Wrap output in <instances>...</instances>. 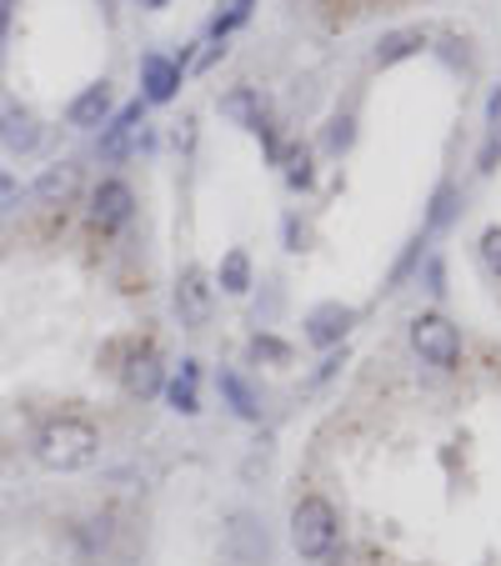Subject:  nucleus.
<instances>
[{"instance_id":"nucleus-13","label":"nucleus","mask_w":501,"mask_h":566,"mask_svg":"<svg viewBox=\"0 0 501 566\" xmlns=\"http://www.w3.org/2000/svg\"><path fill=\"white\" fill-rule=\"evenodd\" d=\"M81 190V165H71V161H60V165H46L36 176V186H31V196L36 201H46V206H66Z\"/></svg>"},{"instance_id":"nucleus-3","label":"nucleus","mask_w":501,"mask_h":566,"mask_svg":"<svg viewBox=\"0 0 501 566\" xmlns=\"http://www.w3.org/2000/svg\"><path fill=\"white\" fill-rule=\"evenodd\" d=\"M411 351H417L427 366H436V371H452V366L462 361V331H456L446 316L427 311V316L411 321Z\"/></svg>"},{"instance_id":"nucleus-25","label":"nucleus","mask_w":501,"mask_h":566,"mask_svg":"<svg viewBox=\"0 0 501 566\" xmlns=\"http://www.w3.org/2000/svg\"><path fill=\"white\" fill-rule=\"evenodd\" d=\"M15 196H21V181H15L11 171H0V206H11Z\"/></svg>"},{"instance_id":"nucleus-4","label":"nucleus","mask_w":501,"mask_h":566,"mask_svg":"<svg viewBox=\"0 0 501 566\" xmlns=\"http://www.w3.org/2000/svg\"><path fill=\"white\" fill-rule=\"evenodd\" d=\"M226 556L236 566H266L271 562V536H266V527L256 517H250V511H236V517H231V527H226Z\"/></svg>"},{"instance_id":"nucleus-21","label":"nucleus","mask_w":501,"mask_h":566,"mask_svg":"<svg viewBox=\"0 0 501 566\" xmlns=\"http://www.w3.org/2000/svg\"><path fill=\"white\" fill-rule=\"evenodd\" d=\"M481 256H487V266L501 276V226H487V231H481Z\"/></svg>"},{"instance_id":"nucleus-14","label":"nucleus","mask_w":501,"mask_h":566,"mask_svg":"<svg viewBox=\"0 0 501 566\" xmlns=\"http://www.w3.org/2000/svg\"><path fill=\"white\" fill-rule=\"evenodd\" d=\"M221 116L241 130H261L266 126V101L256 85H236V91L221 95Z\"/></svg>"},{"instance_id":"nucleus-20","label":"nucleus","mask_w":501,"mask_h":566,"mask_svg":"<svg viewBox=\"0 0 501 566\" xmlns=\"http://www.w3.org/2000/svg\"><path fill=\"white\" fill-rule=\"evenodd\" d=\"M250 356H256V361H281V366H287L291 361V346L276 342V336H256V342H250Z\"/></svg>"},{"instance_id":"nucleus-9","label":"nucleus","mask_w":501,"mask_h":566,"mask_svg":"<svg viewBox=\"0 0 501 566\" xmlns=\"http://www.w3.org/2000/svg\"><path fill=\"white\" fill-rule=\"evenodd\" d=\"M351 321H357V311H351V307H341V301H326V307H316L306 316V342L322 346V351H331L336 342H347Z\"/></svg>"},{"instance_id":"nucleus-24","label":"nucleus","mask_w":501,"mask_h":566,"mask_svg":"<svg viewBox=\"0 0 501 566\" xmlns=\"http://www.w3.org/2000/svg\"><path fill=\"white\" fill-rule=\"evenodd\" d=\"M446 211H452V186L436 190V206H431V226H442V221H446Z\"/></svg>"},{"instance_id":"nucleus-6","label":"nucleus","mask_w":501,"mask_h":566,"mask_svg":"<svg viewBox=\"0 0 501 566\" xmlns=\"http://www.w3.org/2000/svg\"><path fill=\"white\" fill-rule=\"evenodd\" d=\"M136 216V196L126 181L106 176L96 190H91V221L101 226V231H116V226H126Z\"/></svg>"},{"instance_id":"nucleus-11","label":"nucleus","mask_w":501,"mask_h":566,"mask_svg":"<svg viewBox=\"0 0 501 566\" xmlns=\"http://www.w3.org/2000/svg\"><path fill=\"white\" fill-rule=\"evenodd\" d=\"M120 386H126V396H136V402H151L155 391L166 386V377H161V361H155L151 346L126 356V366H120Z\"/></svg>"},{"instance_id":"nucleus-27","label":"nucleus","mask_w":501,"mask_h":566,"mask_svg":"<svg viewBox=\"0 0 501 566\" xmlns=\"http://www.w3.org/2000/svg\"><path fill=\"white\" fill-rule=\"evenodd\" d=\"M11 5H15V0H0V41L11 36Z\"/></svg>"},{"instance_id":"nucleus-19","label":"nucleus","mask_w":501,"mask_h":566,"mask_svg":"<svg viewBox=\"0 0 501 566\" xmlns=\"http://www.w3.org/2000/svg\"><path fill=\"white\" fill-rule=\"evenodd\" d=\"M287 181L291 186H311V146H291L287 151Z\"/></svg>"},{"instance_id":"nucleus-16","label":"nucleus","mask_w":501,"mask_h":566,"mask_svg":"<svg viewBox=\"0 0 501 566\" xmlns=\"http://www.w3.org/2000/svg\"><path fill=\"white\" fill-rule=\"evenodd\" d=\"M221 396H226V406L241 416V421H261V396L250 391L246 377H236V371H221Z\"/></svg>"},{"instance_id":"nucleus-2","label":"nucleus","mask_w":501,"mask_h":566,"mask_svg":"<svg viewBox=\"0 0 501 566\" xmlns=\"http://www.w3.org/2000/svg\"><path fill=\"white\" fill-rule=\"evenodd\" d=\"M336 536H341V521H336V507L326 496H301L296 507H291V546H296L301 562H322L331 556Z\"/></svg>"},{"instance_id":"nucleus-12","label":"nucleus","mask_w":501,"mask_h":566,"mask_svg":"<svg viewBox=\"0 0 501 566\" xmlns=\"http://www.w3.org/2000/svg\"><path fill=\"white\" fill-rule=\"evenodd\" d=\"M110 111H116V95H110L106 81H96V85H85V91L71 101L66 120H71L75 130H96V126H106V120H110Z\"/></svg>"},{"instance_id":"nucleus-17","label":"nucleus","mask_w":501,"mask_h":566,"mask_svg":"<svg viewBox=\"0 0 501 566\" xmlns=\"http://www.w3.org/2000/svg\"><path fill=\"white\" fill-rule=\"evenodd\" d=\"M215 281H221V291L246 296L250 291V256H246V251H226V256H221V272H215Z\"/></svg>"},{"instance_id":"nucleus-22","label":"nucleus","mask_w":501,"mask_h":566,"mask_svg":"<svg viewBox=\"0 0 501 566\" xmlns=\"http://www.w3.org/2000/svg\"><path fill=\"white\" fill-rule=\"evenodd\" d=\"M246 15H250V0H236V5H231V11L221 15V21H215V41H221V36H231V31H236V25L246 21Z\"/></svg>"},{"instance_id":"nucleus-1","label":"nucleus","mask_w":501,"mask_h":566,"mask_svg":"<svg viewBox=\"0 0 501 566\" xmlns=\"http://www.w3.org/2000/svg\"><path fill=\"white\" fill-rule=\"evenodd\" d=\"M96 451H101V431L85 416H50L36 431V461L56 476L85 472L96 461Z\"/></svg>"},{"instance_id":"nucleus-18","label":"nucleus","mask_w":501,"mask_h":566,"mask_svg":"<svg viewBox=\"0 0 501 566\" xmlns=\"http://www.w3.org/2000/svg\"><path fill=\"white\" fill-rule=\"evenodd\" d=\"M421 31L411 25V31H392V36H382V46H376V60L382 66H392V60H401V56H411V50H421Z\"/></svg>"},{"instance_id":"nucleus-10","label":"nucleus","mask_w":501,"mask_h":566,"mask_svg":"<svg viewBox=\"0 0 501 566\" xmlns=\"http://www.w3.org/2000/svg\"><path fill=\"white\" fill-rule=\"evenodd\" d=\"M141 101L145 106H166L171 95L180 91V60H166V56H141Z\"/></svg>"},{"instance_id":"nucleus-5","label":"nucleus","mask_w":501,"mask_h":566,"mask_svg":"<svg viewBox=\"0 0 501 566\" xmlns=\"http://www.w3.org/2000/svg\"><path fill=\"white\" fill-rule=\"evenodd\" d=\"M176 311H180V326L201 331L211 321V276L201 266H186L176 276Z\"/></svg>"},{"instance_id":"nucleus-26","label":"nucleus","mask_w":501,"mask_h":566,"mask_svg":"<svg viewBox=\"0 0 501 566\" xmlns=\"http://www.w3.org/2000/svg\"><path fill=\"white\" fill-rule=\"evenodd\" d=\"M427 291H431V296L446 291V286H442V261H427Z\"/></svg>"},{"instance_id":"nucleus-15","label":"nucleus","mask_w":501,"mask_h":566,"mask_svg":"<svg viewBox=\"0 0 501 566\" xmlns=\"http://www.w3.org/2000/svg\"><path fill=\"white\" fill-rule=\"evenodd\" d=\"M196 377H201V371H196V361L186 356V361H180V377H171L166 386H161L176 416H196V412H201V391H196Z\"/></svg>"},{"instance_id":"nucleus-7","label":"nucleus","mask_w":501,"mask_h":566,"mask_svg":"<svg viewBox=\"0 0 501 566\" xmlns=\"http://www.w3.org/2000/svg\"><path fill=\"white\" fill-rule=\"evenodd\" d=\"M40 141H46V126L36 120V111H25V106L0 111V146L11 155H36Z\"/></svg>"},{"instance_id":"nucleus-23","label":"nucleus","mask_w":501,"mask_h":566,"mask_svg":"<svg viewBox=\"0 0 501 566\" xmlns=\"http://www.w3.org/2000/svg\"><path fill=\"white\" fill-rule=\"evenodd\" d=\"M326 146H331V151H347V146H351V116H336L331 120V130H326Z\"/></svg>"},{"instance_id":"nucleus-8","label":"nucleus","mask_w":501,"mask_h":566,"mask_svg":"<svg viewBox=\"0 0 501 566\" xmlns=\"http://www.w3.org/2000/svg\"><path fill=\"white\" fill-rule=\"evenodd\" d=\"M141 120H145V101H126L120 111H110V120L101 126V155L120 161V155L131 151V136L141 130Z\"/></svg>"}]
</instances>
